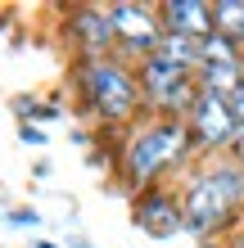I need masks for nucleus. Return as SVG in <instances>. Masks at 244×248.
<instances>
[{"mask_svg": "<svg viewBox=\"0 0 244 248\" xmlns=\"http://www.w3.org/2000/svg\"><path fill=\"white\" fill-rule=\"evenodd\" d=\"M240 203H244V167H235V163L199 171V176L185 185V194H181L185 226H190L195 235H208V230L226 226Z\"/></svg>", "mask_w": 244, "mask_h": 248, "instance_id": "nucleus-1", "label": "nucleus"}, {"mask_svg": "<svg viewBox=\"0 0 244 248\" xmlns=\"http://www.w3.org/2000/svg\"><path fill=\"white\" fill-rule=\"evenodd\" d=\"M185 149H190V126L163 118V122H154V126H145V131L131 136V144L122 149V176L136 189L149 194V185L159 181L172 163H181Z\"/></svg>", "mask_w": 244, "mask_h": 248, "instance_id": "nucleus-2", "label": "nucleus"}, {"mask_svg": "<svg viewBox=\"0 0 244 248\" xmlns=\"http://www.w3.org/2000/svg\"><path fill=\"white\" fill-rule=\"evenodd\" d=\"M77 91L86 99V108L95 113V118L104 122H127L136 113V104L145 95H140V81L127 72L118 59H81L77 63Z\"/></svg>", "mask_w": 244, "mask_h": 248, "instance_id": "nucleus-3", "label": "nucleus"}, {"mask_svg": "<svg viewBox=\"0 0 244 248\" xmlns=\"http://www.w3.org/2000/svg\"><path fill=\"white\" fill-rule=\"evenodd\" d=\"M140 95L149 99L154 108L163 113V118L172 122H185V113L195 108V99H199V81H195V72H185L177 63H167L163 54H149V59H140Z\"/></svg>", "mask_w": 244, "mask_h": 248, "instance_id": "nucleus-4", "label": "nucleus"}, {"mask_svg": "<svg viewBox=\"0 0 244 248\" xmlns=\"http://www.w3.org/2000/svg\"><path fill=\"white\" fill-rule=\"evenodd\" d=\"M185 126H190V140L208 144V149H226V144H235V136H240V122H235V113H231V99L212 95V91H199L195 108L185 113Z\"/></svg>", "mask_w": 244, "mask_h": 248, "instance_id": "nucleus-5", "label": "nucleus"}, {"mask_svg": "<svg viewBox=\"0 0 244 248\" xmlns=\"http://www.w3.org/2000/svg\"><path fill=\"white\" fill-rule=\"evenodd\" d=\"M109 18H113V32H118V41L131 54H140V59H149L154 50H159L163 41V18L159 14H149L145 5H109Z\"/></svg>", "mask_w": 244, "mask_h": 248, "instance_id": "nucleus-6", "label": "nucleus"}, {"mask_svg": "<svg viewBox=\"0 0 244 248\" xmlns=\"http://www.w3.org/2000/svg\"><path fill=\"white\" fill-rule=\"evenodd\" d=\"M136 226L145 230V235H154V239H172V235H181V230H190V226H185V208L172 194H163V189L140 194V203H136Z\"/></svg>", "mask_w": 244, "mask_h": 248, "instance_id": "nucleus-7", "label": "nucleus"}, {"mask_svg": "<svg viewBox=\"0 0 244 248\" xmlns=\"http://www.w3.org/2000/svg\"><path fill=\"white\" fill-rule=\"evenodd\" d=\"M68 32H73V36L81 41L86 59H104V54H109V46L118 41L109 9H95V5H81V9H73V18H68Z\"/></svg>", "mask_w": 244, "mask_h": 248, "instance_id": "nucleus-8", "label": "nucleus"}, {"mask_svg": "<svg viewBox=\"0 0 244 248\" xmlns=\"http://www.w3.org/2000/svg\"><path fill=\"white\" fill-rule=\"evenodd\" d=\"M163 18V32H177V36H195V41H208L217 32V23H212V5L204 0H167L159 9Z\"/></svg>", "mask_w": 244, "mask_h": 248, "instance_id": "nucleus-9", "label": "nucleus"}, {"mask_svg": "<svg viewBox=\"0 0 244 248\" xmlns=\"http://www.w3.org/2000/svg\"><path fill=\"white\" fill-rule=\"evenodd\" d=\"M199 68H244V50L235 46V41H226L212 32L204 41V54H199Z\"/></svg>", "mask_w": 244, "mask_h": 248, "instance_id": "nucleus-10", "label": "nucleus"}, {"mask_svg": "<svg viewBox=\"0 0 244 248\" xmlns=\"http://www.w3.org/2000/svg\"><path fill=\"white\" fill-rule=\"evenodd\" d=\"M212 23H217V36L235 41L244 50V0H217L212 5Z\"/></svg>", "mask_w": 244, "mask_h": 248, "instance_id": "nucleus-11", "label": "nucleus"}, {"mask_svg": "<svg viewBox=\"0 0 244 248\" xmlns=\"http://www.w3.org/2000/svg\"><path fill=\"white\" fill-rule=\"evenodd\" d=\"M18 140H23V144H36V149L46 144V136H41V131H36L32 122H23V126H18Z\"/></svg>", "mask_w": 244, "mask_h": 248, "instance_id": "nucleus-12", "label": "nucleus"}, {"mask_svg": "<svg viewBox=\"0 0 244 248\" xmlns=\"http://www.w3.org/2000/svg\"><path fill=\"white\" fill-rule=\"evenodd\" d=\"M231 113H235V122H240V131H244V86L231 95Z\"/></svg>", "mask_w": 244, "mask_h": 248, "instance_id": "nucleus-13", "label": "nucleus"}, {"mask_svg": "<svg viewBox=\"0 0 244 248\" xmlns=\"http://www.w3.org/2000/svg\"><path fill=\"white\" fill-rule=\"evenodd\" d=\"M9 221H14V226H36V221H41V217H36V212H23V208H18V212H14V217H9Z\"/></svg>", "mask_w": 244, "mask_h": 248, "instance_id": "nucleus-14", "label": "nucleus"}, {"mask_svg": "<svg viewBox=\"0 0 244 248\" xmlns=\"http://www.w3.org/2000/svg\"><path fill=\"white\" fill-rule=\"evenodd\" d=\"M32 118H41V122H54V118H59V108H46V104H36V108H32Z\"/></svg>", "mask_w": 244, "mask_h": 248, "instance_id": "nucleus-15", "label": "nucleus"}, {"mask_svg": "<svg viewBox=\"0 0 244 248\" xmlns=\"http://www.w3.org/2000/svg\"><path fill=\"white\" fill-rule=\"evenodd\" d=\"M231 149H235V158H240V163H244V131H240V136H235V144H231Z\"/></svg>", "mask_w": 244, "mask_h": 248, "instance_id": "nucleus-16", "label": "nucleus"}, {"mask_svg": "<svg viewBox=\"0 0 244 248\" xmlns=\"http://www.w3.org/2000/svg\"><path fill=\"white\" fill-rule=\"evenodd\" d=\"M36 248H59V244H36Z\"/></svg>", "mask_w": 244, "mask_h": 248, "instance_id": "nucleus-17", "label": "nucleus"}, {"mask_svg": "<svg viewBox=\"0 0 244 248\" xmlns=\"http://www.w3.org/2000/svg\"><path fill=\"white\" fill-rule=\"evenodd\" d=\"M240 248H244V239H240Z\"/></svg>", "mask_w": 244, "mask_h": 248, "instance_id": "nucleus-18", "label": "nucleus"}]
</instances>
